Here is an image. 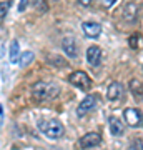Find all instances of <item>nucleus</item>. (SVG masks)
Here are the masks:
<instances>
[{
  "instance_id": "f257e3e1",
  "label": "nucleus",
  "mask_w": 143,
  "mask_h": 150,
  "mask_svg": "<svg viewBox=\"0 0 143 150\" xmlns=\"http://www.w3.org/2000/svg\"><path fill=\"white\" fill-rule=\"evenodd\" d=\"M60 93V87L55 83H47V82H37L32 87V95L37 100H52Z\"/></svg>"
},
{
  "instance_id": "f03ea898",
  "label": "nucleus",
  "mask_w": 143,
  "mask_h": 150,
  "mask_svg": "<svg viewBox=\"0 0 143 150\" xmlns=\"http://www.w3.org/2000/svg\"><path fill=\"white\" fill-rule=\"evenodd\" d=\"M38 129L42 132L47 139H52V140H57V139H62L65 134V127L63 123L57 120V118H50V120H42Z\"/></svg>"
},
{
  "instance_id": "7ed1b4c3",
  "label": "nucleus",
  "mask_w": 143,
  "mask_h": 150,
  "mask_svg": "<svg viewBox=\"0 0 143 150\" xmlns=\"http://www.w3.org/2000/svg\"><path fill=\"white\" fill-rule=\"evenodd\" d=\"M68 82L72 83V85L82 88V90H88V88L92 87V79L85 74V72H82V70L73 72V74L68 77Z\"/></svg>"
},
{
  "instance_id": "20e7f679",
  "label": "nucleus",
  "mask_w": 143,
  "mask_h": 150,
  "mask_svg": "<svg viewBox=\"0 0 143 150\" xmlns=\"http://www.w3.org/2000/svg\"><path fill=\"white\" fill-rule=\"evenodd\" d=\"M123 117H125V122H127L128 127L132 129H137L140 127L143 122V115L138 108H125L123 110Z\"/></svg>"
},
{
  "instance_id": "39448f33",
  "label": "nucleus",
  "mask_w": 143,
  "mask_h": 150,
  "mask_svg": "<svg viewBox=\"0 0 143 150\" xmlns=\"http://www.w3.org/2000/svg\"><path fill=\"white\" fill-rule=\"evenodd\" d=\"M100 144H101V135L95 134V132L83 135V137L80 139V142H78V145L82 147V149H93V147H98Z\"/></svg>"
},
{
  "instance_id": "423d86ee",
  "label": "nucleus",
  "mask_w": 143,
  "mask_h": 150,
  "mask_svg": "<svg viewBox=\"0 0 143 150\" xmlns=\"http://www.w3.org/2000/svg\"><path fill=\"white\" fill-rule=\"evenodd\" d=\"M97 105V97L95 95H87L80 102V105L77 107V113H78V117H83L85 113H88L90 110H93Z\"/></svg>"
},
{
  "instance_id": "0eeeda50",
  "label": "nucleus",
  "mask_w": 143,
  "mask_h": 150,
  "mask_svg": "<svg viewBox=\"0 0 143 150\" xmlns=\"http://www.w3.org/2000/svg\"><path fill=\"white\" fill-rule=\"evenodd\" d=\"M138 5L135 4V2H127L125 5H123L122 8V13H123V18L127 22H130V23H133V22H137L138 18Z\"/></svg>"
},
{
  "instance_id": "6e6552de",
  "label": "nucleus",
  "mask_w": 143,
  "mask_h": 150,
  "mask_svg": "<svg viewBox=\"0 0 143 150\" xmlns=\"http://www.w3.org/2000/svg\"><path fill=\"white\" fill-rule=\"evenodd\" d=\"M82 30H83V33L88 38H97L101 33L100 23H97V22H83L82 23Z\"/></svg>"
},
{
  "instance_id": "1a4fd4ad",
  "label": "nucleus",
  "mask_w": 143,
  "mask_h": 150,
  "mask_svg": "<svg viewBox=\"0 0 143 150\" xmlns=\"http://www.w3.org/2000/svg\"><path fill=\"white\" fill-rule=\"evenodd\" d=\"M123 95V85L122 83H118V82H111L110 85H108V90H106V97H108V100L111 102H117L120 100Z\"/></svg>"
},
{
  "instance_id": "9d476101",
  "label": "nucleus",
  "mask_w": 143,
  "mask_h": 150,
  "mask_svg": "<svg viewBox=\"0 0 143 150\" xmlns=\"http://www.w3.org/2000/svg\"><path fill=\"white\" fill-rule=\"evenodd\" d=\"M87 62L90 65H93V67H97V65L101 62V50L100 47H97V45H92V47L87 48Z\"/></svg>"
},
{
  "instance_id": "9b49d317",
  "label": "nucleus",
  "mask_w": 143,
  "mask_h": 150,
  "mask_svg": "<svg viewBox=\"0 0 143 150\" xmlns=\"http://www.w3.org/2000/svg\"><path fill=\"white\" fill-rule=\"evenodd\" d=\"M62 48H63L65 54L68 57H72V59H75L78 55V48H77V43H75L73 37H65L62 40Z\"/></svg>"
},
{
  "instance_id": "f8f14e48",
  "label": "nucleus",
  "mask_w": 143,
  "mask_h": 150,
  "mask_svg": "<svg viewBox=\"0 0 143 150\" xmlns=\"http://www.w3.org/2000/svg\"><path fill=\"white\" fill-rule=\"evenodd\" d=\"M108 123H110V132H111V135H115V137H120V135L125 132V125L122 123V120L118 117H110L108 118Z\"/></svg>"
},
{
  "instance_id": "ddd939ff",
  "label": "nucleus",
  "mask_w": 143,
  "mask_h": 150,
  "mask_svg": "<svg viewBox=\"0 0 143 150\" xmlns=\"http://www.w3.org/2000/svg\"><path fill=\"white\" fill-rule=\"evenodd\" d=\"M128 88H130V92L133 93L135 98H138V100H142V98H143V83L138 80V79H132Z\"/></svg>"
},
{
  "instance_id": "4468645a",
  "label": "nucleus",
  "mask_w": 143,
  "mask_h": 150,
  "mask_svg": "<svg viewBox=\"0 0 143 150\" xmlns=\"http://www.w3.org/2000/svg\"><path fill=\"white\" fill-rule=\"evenodd\" d=\"M18 47H20V45H18V40H13L12 45H10V62L12 64H17L18 59H20V57H18Z\"/></svg>"
},
{
  "instance_id": "2eb2a0df",
  "label": "nucleus",
  "mask_w": 143,
  "mask_h": 150,
  "mask_svg": "<svg viewBox=\"0 0 143 150\" xmlns=\"http://www.w3.org/2000/svg\"><path fill=\"white\" fill-rule=\"evenodd\" d=\"M33 52H23V54H20V60H18V64H20V67H27L28 64H32L33 62Z\"/></svg>"
},
{
  "instance_id": "dca6fc26",
  "label": "nucleus",
  "mask_w": 143,
  "mask_h": 150,
  "mask_svg": "<svg viewBox=\"0 0 143 150\" xmlns=\"http://www.w3.org/2000/svg\"><path fill=\"white\" fill-rule=\"evenodd\" d=\"M32 5L37 8L38 12H47L48 10V5L45 0H32Z\"/></svg>"
},
{
  "instance_id": "f3484780",
  "label": "nucleus",
  "mask_w": 143,
  "mask_h": 150,
  "mask_svg": "<svg viewBox=\"0 0 143 150\" xmlns=\"http://www.w3.org/2000/svg\"><path fill=\"white\" fill-rule=\"evenodd\" d=\"M132 149L133 150H143V137H135V139H133Z\"/></svg>"
},
{
  "instance_id": "a211bd4d",
  "label": "nucleus",
  "mask_w": 143,
  "mask_h": 150,
  "mask_svg": "<svg viewBox=\"0 0 143 150\" xmlns=\"http://www.w3.org/2000/svg\"><path fill=\"white\" fill-rule=\"evenodd\" d=\"M8 7H10V2H2V5H0V17H2V20L7 17V12H8Z\"/></svg>"
},
{
  "instance_id": "6ab92c4d",
  "label": "nucleus",
  "mask_w": 143,
  "mask_h": 150,
  "mask_svg": "<svg viewBox=\"0 0 143 150\" xmlns=\"http://www.w3.org/2000/svg\"><path fill=\"white\" fill-rule=\"evenodd\" d=\"M138 45H140L138 37H137V35H132V37H130V47H132V48H138Z\"/></svg>"
},
{
  "instance_id": "aec40b11",
  "label": "nucleus",
  "mask_w": 143,
  "mask_h": 150,
  "mask_svg": "<svg viewBox=\"0 0 143 150\" xmlns=\"http://www.w3.org/2000/svg\"><path fill=\"white\" fill-rule=\"evenodd\" d=\"M27 4H28V0H20V5H18V12H23V10H25Z\"/></svg>"
},
{
  "instance_id": "412c9836",
  "label": "nucleus",
  "mask_w": 143,
  "mask_h": 150,
  "mask_svg": "<svg viewBox=\"0 0 143 150\" xmlns=\"http://www.w3.org/2000/svg\"><path fill=\"white\" fill-rule=\"evenodd\" d=\"M78 2H80V5L88 7V5H92V2H93V0H78Z\"/></svg>"
},
{
  "instance_id": "4be33fe9",
  "label": "nucleus",
  "mask_w": 143,
  "mask_h": 150,
  "mask_svg": "<svg viewBox=\"0 0 143 150\" xmlns=\"http://www.w3.org/2000/svg\"><path fill=\"white\" fill-rule=\"evenodd\" d=\"M101 2H103V5H105V7H111L117 0H101Z\"/></svg>"
}]
</instances>
